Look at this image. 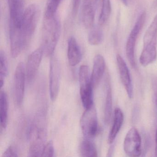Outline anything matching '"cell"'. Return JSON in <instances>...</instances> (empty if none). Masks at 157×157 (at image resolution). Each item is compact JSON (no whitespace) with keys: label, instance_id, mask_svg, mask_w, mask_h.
Here are the masks:
<instances>
[{"label":"cell","instance_id":"obj_1","mask_svg":"<svg viewBox=\"0 0 157 157\" xmlns=\"http://www.w3.org/2000/svg\"><path fill=\"white\" fill-rule=\"evenodd\" d=\"M61 29V23L57 15L50 19H45L41 47L46 56H53L58 43Z\"/></svg>","mask_w":157,"mask_h":157},{"label":"cell","instance_id":"obj_2","mask_svg":"<svg viewBox=\"0 0 157 157\" xmlns=\"http://www.w3.org/2000/svg\"><path fill=\"white\" fill-rule=\"evenodd\" d=\"M157 14L148 27L143 37V48L140 62L146 67L154 62L157 58Z\"/></svg>","mask_w":157,"mask_h":157},{"label":"cell","instance_id":"obj_3","mask_svg":"<svg viewBox=\"0 0 157 157\" xmlns=\"http://www.w3.org/2000/svg\"><path fill=\"white\" fill-rule=\"evenodd\" d=\"M40 14V7L37 4H31L24 11L21 24L24 49L30 44L36 30Z\"/></svg>","mask_w":157,"mask_h":157},{"label":"cell","instance_id":"obj_4","mask_svg":"<svg viewBox=\"0 0 157 157\" xmlns=\"http://www.w3.org/2000/svg\"><path fill=\"white\" fill-rule=\"evenodd\" d=\"M80 92L82 105L85 109L94 105L93 100V87L89 68L86 65L81 66L79 71Z\"/></svg>","mask_w":157,"mask_h":157},{"label":"cell","instance_id":"obj_5","mask_svg":"<svg viewBox=\"0 0 157 157\" xmlns=\"http://www.w3.org/2000/svg\"><path fill=\"white\" fill-rule=\"evenodd\" d=\"M146 20V13L142 12L140 15L131 30L126 44L125 51L128 62L133 68L136 67L135 60V50L136 43L140 33L143 28Z\"/></svg>","mask_w":157,"mask_h":157},{"label":"cell","instance_id":"obj_6","mask_svg":"<svg viewBox=\"0 0 157 157\" xmlns=\"http://www.w3.org/2000/svg\"><path fill=\"white\" fill-rule=\"evenodd\" d=\"M81 127L82 133L87 138H92L97 135L98 121L94 105L85 110L81 119Z\"/></svg>","mask_w":157,"mask_h":157},{"label":"cell","instance_id":"obj_7","mask_svg":"<svg viewBox=\"0 0 157 157\" xmlns=\"http://www.w3.org/2000/svg\"><path fill=\"white\" fill-rule=\"evenodd\" d=\"M125 152L130 157H139L141 153V139L137 129L132 128L126 135L124 142Z\"/></svg>","mask_w":157,"mask_h":157},{"label":"cell","instance_id":"obj_8","mask_svg":"<svg viewBox=\"0 0 157 157\" xmlns=\"http://www.w3.org/2000/svg\"><path fill=\"white\" fill-rule=\"evenodd\" d=\"M25 67L23 62H20L16 67L14 76V96L16 104H21L24 96L25 89Z\"/></svg>","mask_w":157,"mask_h":157},{"label":"cell","instance_id":"obj_9","mask_svg":"<svg viewBox=\"0 0 157 157\" xmlns=\"http://www.w3.org/2000/svg\"><path fill=\"white\" fill-rule=\"evenodd\" d=\"M60 67L57 59L52 56L49 70V92L51 100L55 101L59 92L60 82Z\"/></svg>","mask_w":157,"mask_h":157},{"label":"cell","instance_id":"obj_10","mask_svg":"<svg viewBox=\"0 0 157 157\" xmlns=\"http://www.w3.org/2000/svg\"><path fill=\"white\" fill-rule=\"evenodd\" d=\"M10 53L13 58H16L24 50L21 25L10 23Z\"/></svg>","mask_w":157,"mask_h":157},{"label":"cell","instance_id":"obj_11","mask_svg":"<svg viewBox=\"0 0 157 157\" xmlns=\"http://www.w3.org/2000/svg\"><path fill=\"white\" fill-rule=\"evenodd\" d=\"M44 55V51L40 47L32 52L28 57L25 67L26 79L29 82L33 81L35 78Z\"/></svg>","mask_w":157,"mask_h":157},{"label":"cell","instance_id":"obj_12","mask_svg":"<svg viewBox=\"0 0 157 157\" xmlns=\"http://www.w3.org/2000/svg\"><path fill=\"white\" fill-rule=\"evenodd\" d=\"M117 62L121 82L128 97L131 99L133 96V88L129 70L124 60L120 55L117 56Z\"/></svg>","mask_w":157,"mask_h":157},{"label":"cell","instance_id":"obj_13","mask_svg":"<svg viewBox=\"0 0 157 157\" xmlns=\"http://www.w3.org/2000/svg\"><path fill=\"white\" fill-rule=\"evenodd\" d=\"M98 0H83L82 18L84 26L90 29L94 26Z\"/></svg>","mask_w":157,"mask_h":157},{"label":"cell","instance_id":"obj_14","mask_svg":"<svg viewBox=\"0 0 157 157\" xmlns=\"http://www.w3.org/2000/svg\"><path fill=\"white\" fill-rule=\"evenodd\" d=\"M105 68L104 58L101 55H97L94 59L92 72L91 75V81L94 89L99 85Z\"/></svg>","mask_w":157,"mask_h":157},{"label":"cell","instance_id":"obj_15","mask_svg":"<svg viewBox=\"0 0 157 157\" xmlns=\"http://www.w3.org/2000/svg\"><path fill=\"white\" fill-rule=\"evenodd\" d=\"M67 57L69 63L71 67H75L82 59L80 48L75 37L71 36L68 40Z\"/></svg>","mask_w":157,"mask_h":157},{"label":"cell","instance_id":"obj_16","mask_svg":"<svg viewBox=\"0 0 157 157\" xmlns=\"http://www.w3.org/2000/svg\"><path fill=\"white\" fill-rule=\"evenodd\" d=\"M10 9V22L21 25L24 11L23 0H8Z\"/></svg>","mask_w":157,"mask_h":157},{"label":"cell","instance_id":"obj_17","mask_svg":"<svg viewBox=\"0 0 157 157\" xmlns=\"http://www.w3.org/2000/svg\"><path fill=\"white\" fill-rule=\"evenodd\" d=\"M124 114L121 109L116 108L114 113L113 124L108 138V143L112 144L114 141L124 122Z\"/></svg>","mask_w":157,"mask_h":157},{"label":"cell","instance_id":"obj_18","mask_svg":"<svg viewBox=\"0 0 157 157\" xmlns=\"http://www.w3.org/2000/svg\"><path fill=\"white\" fill-rule=\"evenodd\" d=\"M8 101L7 94L4 91L0 94V122L2 128H6L8 116Z\"/></svg>","mask_w":157,"mask_h":157},{"label":"cell","instance_id":"obj_19","mask_svg":"<svg viewBox=\"0 0 157 157\" xmlns=\"http://www.w3.org/2000/svg\"><path fill=\"white\" fill-rule=\"evenodd\" d=\"M80 152L82 157L97 156V151L94 143L87 139L82 141L80 146Z\"/></svg>","mask_w":157,"mask_h":157},{"label":"cell","instance_id":"obj_20","mask_svg":"<svg viewBox=\"0 0 157 157\" xmlns=\"http://www.w3.org/2000/svg\"><path fill=\"white\" fill-rule=\"evenodd\" d=\"M104 40V33L98 26H93L88 35V42L91 45L101 44Z\"/></svg>","mask_w":157,"mask_h":157},{"label":"cell","instance_id":"obj_21","mask_svg":"<svg viewBox=\"0 0 157 157\" xmlns=\"http://www.w3.org/2000/svg\"><path fill=\"white\" fill-rule=\"evenodd\" d=\"M113 111L112 90L110 85L107 86L106 98L104 109V120L106 124H109L111 122Z\"/></svg>","mask_w":157,"mask_h":157},{"label":"cell","instance_id":"obj_22","mask_svg":"<svg viewBox=\"0 0 157 157\" xmlns=\"http://www.w3.org/2000/svg\"><path fill=\"white\" fill-rule=\"evenodd\" d=\"M112 11L110 0H101V9L99 15V24L102 26L106 23Z\"/></svg>","mask_w":157,"mask_h":157},{"label":"cell","instance_id":"obj_23","mask_svg":"<svg viewBox=\"0 0 157 157\" xmlns=\"http://www.w3.org/2000/svg\"><path fill=\"white\" fill-rule=\"evenodd\" d=\"M0 87L2 88L8 73L7 59L5 53L2 50L0 52Z\"/></svg>","mask_w":157,"mask_h":157},{"label":"cell","instance_id":"obj_24","mask_svg":"<svg viewBox=\"0 0 157 157\" xmlns=\"http://www.w3.org/2000/svg\"><path fill=\"white\" fill-rule=\"evenodd\" d=\"M61 0H48L45 12L44 19H49L56 15V13Z\"/></svg>","mask_w":157,"mask_h":157},{"label":"cell","instance_id":"obj_25","mask_svg":"<svg viewBox=\"0 0 157 157\" xmlns=\"http://www.w3.org/2000/svg\"><path fill=\"white\" fill-rule=\"evenodd\" d=\"M55 153L54 144L52 141H49L45 145L42 152V157H53Z\"/></svg>","mask_w":157,"mask_h":157},{"label":"cell","instance_id":"obj_26","mask_svg":"<svg viewBox=\"0 0 157 157\" xmlns=\"http://www.w3.org/2000/svg\"><path fill=\"white\" fill-rule=\"evenodd\" d=\"M2 156L5 157H18L16 150L13 148V147H10L3 153Z\"/></svg>","mask_w":157,"mask_h":157},{"label":"cell","instance_id":"obj_27","mask_svg":"<svg viewBox=\"0 0 157 157\" xmlns=\"http://www.w3.org/2000/svg\"><path fill=\"white\" fill-rule=\"evenodd\" d=\"M81 0H72V13L73 16H76L78 10Z\"/></svg>","mask_w":157,"mask_h":157},{"label":"cell","instance_id":"obj_28","mask_svg":"<svg viewBox=\"0 0 157 157\" xmlns=\"http://www.w3.org/2000/svg\"><path fill=\"white\" fill-rule=\"evenodd\" d=\"M155 155L157 156V129L156 130V136H155Z\"/></svg>","mask_w":157,"mask_h":157},{"label":"cell","instance_id":"obj_29","mask_svg":"<svg viewBox=\"0 0 157 157\" xmlns=\"http://www.w3.org/2000/svg\"><path fill=\"white\" fill-rule=\"evenodd\" d=\"M122 1H123V3L125 5H128L129 1V0H122Z\"/></svg>","mask_w":157,"mask_h":157}]
</instances>
